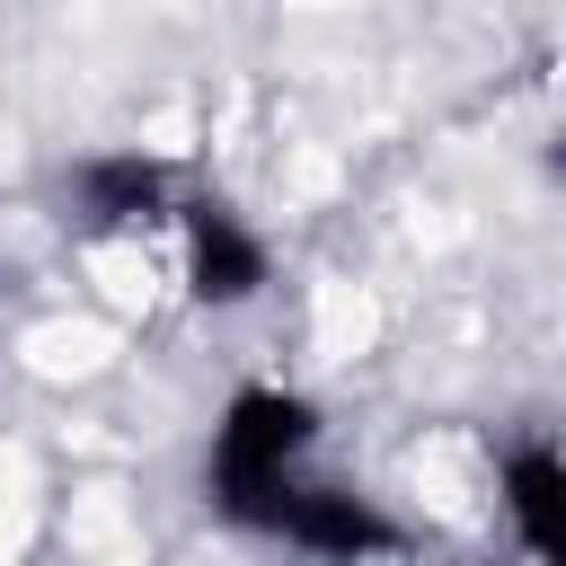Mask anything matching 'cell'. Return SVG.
<instances>
[{
  "mask_svg": "<svg viewBox=\"0 0 566 566\" xmlns=\"http://www.w3.org/2000/svg\"><path fill=\"white\" fill-rule=\"evenodd\" d=\"M318 433H327V416H318L310 389L239 380L221 398V416H212V442H203V504H212V522L256 531L265 504L318 460Z\"/></svg>",
  "mask_w": 566,
  "mask_h": 566,
  "instance_id": "1",
  "label": "cell"
},
{
  "mask_svg": "<svg viewBox=\"0 0 566 566\" xmlns=\"http://www.w3.org/2000/svg\"><path fill=\"white\" fill-rule=\"evenodd\" d=\"M248 539H274V548H292V557H310V566H389V557H407V522H398L371 486L318 478V469H301V478L265 504V522H256Z\"/></svg>",
  "mask_w": 566,
  "mask_h": 566,
  "instance_id": "2",
  "label": "cell"
},
{
  "mask_svg": "<svg viewBox=\"0 0 566 566\" xmlns=\"http://www.w3.org/2000/svg\"><path fill=\"white\" fill-rule=\"evenodd\" d=\"M177 203H186L177 159H159L142 142H97L62 168V221L80 239H142V230L177 221Z\"/></svg>",
  "mask_w": 566,
  "mask_h": 566,
  "instance_id": "3",
  "label": "cell"
},
{
  "mask_svg": "<svg viewBox=\"0 0 566 566\" xmlns=\"http://www.w3.org/2000/svg\"><path fill=\"white\" fill-rule=\"evenodd\" d=\"M177 274L195 310H256L274 292V239L230 203V195H186L177 203Z\"/></svg>",
  "mask_w": 566,
  "mask_h": 566,
  "instance_id": "4",
  "label": "cell"
},
{
  "mask_svg": "<svg viewBox=\"0 0 566 566\" xmlns=\"http://www.w3.org/2000/svg\"><path fill=\"white\" fill-rule=\"evenodd\" d=\"M495 504H504V522H513V548H522L531 566H557V557H566V442H548V433L504 442V460H495Z\"/></svg>",
  "mask_w": 566,
  "mask_h": 566,
  "instance_id": "5",
  "label": "cell"
},
{
  "mask_svg": "<svg viewBox=\"0 0 566 566\" xmlns=\"http://www.w3.org/2000/svg\"><path fill=\"white\" fill-rule=\"evenodd\" d=\"M548 177H557V186H566V133H557V150H548Z\"/></svg>",
  "mask_w": 566,
  "mask_h": 566,
  "instance_id": "6",
  "label": "cell"
},
{
  "mask_svg": "<svg viewBox=\"0 0 566 566\" xmlns=\"http://www.w3.org/2000/svg\"><path fill=\"white\" fill-rule=\"evenodd\" d=\"M557 566H566V557H557Z\"/></svg>",
  "mask_w": 566,
  "mask_h": 566,
  "instance_id": "7",
  "label": "cell"
}]
</instances>
